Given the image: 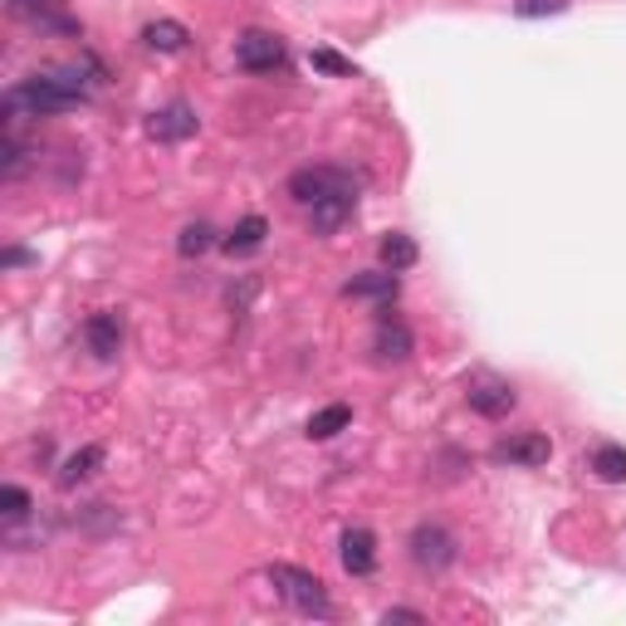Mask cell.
<instances>
[{
  "instance_id": "cell-1",
  "label": "cell",
  "mask_w": 626,
  "mask_h": 626,
  "mask_svg": "<svg viewBox=\"0 0 626 626\" xmlns=\"http://www.w3.org/2000/svg\"><path fill=\"white\" fill-rule=\"evenodd\" d=\"M88 98L84 68H45V74H29L0 98V113H5V127L15 133L25 117H45V113H68Z\"/></svg>"
},
{
  "instance_id": "cell-2",
  "label": "cell",
  "mask_w": 626,
  "mask_h": 626,
  "mask_svg": "<svg viewBox=\"0 0 626 626\" xmlns=\"http://www.w3.org/2000/svg\"><path fill=\"white\" fill-rule=\"evenodd\" d=\"M264 577H270V587L299 616H333L328 592H323V583L313 573H303V567H293V563H270V567H264Z\"/></svg>"
},
{
  "instance_id": "cell-3",
  "label": "cell",
  "mask_w": 626,
  "mask_h": 626,
  "mask_svg": "<svg viewBox=\"0 0 626 626\" xmlns=\"http://www.w3.org/2000/svg\"><path fill=\"white\" fill-rule=\"evenodd\" d=\"M358 196V181H352L342 166H299V172L289 176V196L303 205H318L328 201V196Z\"/></svg>"
},
{
  "instance_id": "cell-4",
  "label": "cell",
  "mask_w": 626,
  "mask_h": 626,
  "mask_svg": "<svg viewBox=\"0 0 626 626\" xmlns=\"http://www.w3.org/2000/svg\"><path fill=\"white\" fill-rule=\"evenodd\" d=\"M284 39L270 35V29H245L240 39H235V64L250 68V74H274V68H284Z\"/></svg>"
},
{
  "instance_id": "cell-5",
  "label": "cell",
  "mask_w": 626,
  "mask_h": 626,
  "mask_svg": "<svg viewBox=\"0 0 626 626\" xmlns=\"http://www.w3.org/2000/svg\"><path fill=\"white\" fill-rule=\"evenodd\" d=\"M10 15L35 29H49V35H78L84 29L68 15V0H10Z\"/></svg>"
},
{
  "instance_id": "cell-6",
  "label": "cell",
  "mask_w": 626,
  "mask_h": 626,
  "mask_svg": "<svg viewBox=\"0 0 626 626\" xmlns=\"http://www.w3.org/2000/svg\"><path fill=\"white\" fill-rule=\"evenodd\" d=\"M411 558H416V567H426V573H440V567L455 563V538L440 524H416L411 528Z\"/></svg>"
},
{
  "instance_id": "cell-7",
  "label": "cell",
  "mask_w": 626,
  "mask_h": 626,
  "mask_svg": "<svg viewBox=\"0 0 626 626\" xmlns=\"http://www.w3.org/2000/svg\"><path fill=\"white\" fill-rule=\"evenodd\" d=\"M548 455H553V440L543 436V430H518V436H504L494 446V460L499 465H524V470H534V465H548Z\"/></svg>"
},
{
  "instance_id": "cell-8",
  "label": "cell",
  "mask_w": 626,
  "mask_h": 626,
  "mask_svg": "<svg viewBox=\"0 0 626 626\" xmlns=\"http://www.w3.org/2000/svg\"><path fill=\"white\" fill-rule=\"evenodd\" d=\"M84 338H88V352L93 358H117L123 352V313H113V309H103V313H93V318L84 323Z\"/></svg>"
},
{
  "instance_id": "cell-9",
  "label": "cell",
  "mask_w": 626,
  "mask_h": 626,
  "mask_svg": "<svg viewBox=\"0 0 626 626\" xmlns=\"http://www.w3.org/2000/svg\"><path fill=\"white\" fill-rule=\"evenodd\" d=\"M338 558H342V567H348L352 577H367L372 567H377V538H372L367 528H348L342 543H338Z\"/></svg>"
},
{
  "instance_id": "cell-10",
  "label": "cell",
  "mask_w": 626,
  "mask_h": 626,
  "mask_svg": "<svg viewBox=\"0 0 626 626\" xmlns=\"http://www.w3.org/2000/svg\"><path fill=\"white\" fill-rule=\"evenodd\" d=\"M465 401H470V411L499 421V416H509V411H514L518 397H514V387H504V381H475V387L465 391Z\"/></svg>"
},
{
  "instance_id": "cell-11",
  "label": "cell",
  "mask_w": 626,
  "mask_h": 626,
  "mask_svg": "<svg viewBox=\"0 0 626 626\" xmlns=\"http://www.w3.org/2000/svg\"><path fill=\"white\" fill-rule=\"evenodd\" d=\"M147 133H152L156 142H186V137L196 133V113H191L186 103H166L162 113H152Z\"/></svg>"
},
{
  "instance_id": "cell-12",
  "label": "cell",
  "mask_w": 626,
  "mask_h": 626,
  "mask_svg": "<svg viewBox=\"0 0 626 626\" xmlns=\"http://www.w3.org/2000/svg\"><path fill=\"white\" fill-rule=\"evenodd\" d=\"M411 348H416V338H411L406 323L391 318V313H381V323H377V358L381 362H406Z\"/></svg>"
},
{
  "instance_id": "cell-13",
  "label": "cell",
  "mask_w": 626,
  "mask_h": 626,
  "mask_svg": "<svg viewBox=\"0 0 626 626\" xmlns=\"http://www.w3.org/2000/svg\"><path fill=\"white\" fill-rule=\"evenodd\" d=\"M142 45L152 49V54H181V49L191 45V29H186L181 20H152V25H142Z\"/></svg>"
},
{
  "instance_id": "cell-14",
  "label": "cell",
  "mask_w": 626,
  "mask_h": 626,
  "mask_svg": "<svg viewBox=\"0 0 626 626\" xmlns=\"http://www.w3.org/2000/svg\"><path fill=\"white\" fill-rule=\"evenodd\" d=\"M348 299H381V303H391L401 293V279H397V270H387V274H358V279H348Z\"/></svg>"
},
{
  "instance_id": "cell-15",
  "label": "cell",
  "mask_w": 626,
  "mask_h": 626,
  "mask_svg": "<svg viewBox=\"0 0 626 626\" xmlns=\"http://www.w3.org/2000/svg\"><path fill=\"white\" fill-rule=\"evenodd\" d=\"M352 205H358V196H328V201H318V205H309V225H313V235H328V230H338L342 221L352 215Z\"/></svg>"
},
{
  "instance_id": "cell-16",
  "label": "cell",
  "mask_w": 626,
  "mask_h": 626,
  "mask_svg": "<svg viewBox=\"0 0 626 626\" xmlns=\"http://www.w3.org/2000/svg\"><path fill=\"white\" fill-rule=\"evenodd\" d=\"M264 235H270L264 215H245V221L221 240V250L225 254H250V250H260V245H264Z\"/></svg>"
},
{
  "instance_id": "cell-17",
  "label": "cell",
  "mask_w": 626,
  "mask_h": 626,
  "mask_svg": "<svg viewBox=\"0 0 626 626\" xmlns=\"http://www.w3.org/2000/svg\"><path fill=\"white\" fill-rule=\"evenodd\" d=\"M98 465H103V446H84V450H74V455H68L64 465H59V475H54V479H59V489H74L78 479H88Z\"/></svg>"
},
{
  "instance_id": "cell-18",
  "label": "cell",
  "mask_w": 626,
  "mask_h": 626,
  "mask_svg": "<svg viewBox=\"0 0 626 626\" xmlns=\"http://www.w3.org/2000/svg\"><path fill=\"white\" fill-rule=\"evenodd\" d=\"M587 470L597 479H606V485H626V446H597Z\"/></svg>"
},
{
  "instance_id": "cell-19",
  "label": "cell",
  "mask_w": 626,
  "mask_h": 626,
  "mask_svg": "<svg viewBox=\"0 0 626 626\" xmlns=\"http://www.w3.org/2000/svg\"><path fill=\"white\" fill-rule=\"evenodd\" d=\"M348 421H352V406H342V401H333V406H323V411H313L309 416V440H333L338 430H348Z\"/></svg>"
},
{
  "instance_id": "cell-20",
  "label": "cell",
  "mask_w": 626,
  "mask_h": 626,
  "mask_svg": "<svg viewBox=\"0 0 626 626\" xmlns=\"http://www.w3.org/2000/svg\"><path fill=\"white\" fill-rule=\"evenodd\" d=\"M377 254H381V264H387V270H411V264H416V240H411V235H401V230H391V235H381V245H377Z\"/></svg>"
},
{
  "instance_id": "cell-21",
  "label": "cell",
  "mask_w": 626,
  "mask_h": 626,
  "mask_svg": "<svg viewBox=\"0 0 626 626\" xmlns=\"http://www.w3.org/2000/svg\"><path fill=\"white\" fill-rule=\"evenodd\" d=\"M211 245H215V230H211V225H205V221H191L181 235H176V250H181L186 260H196V254H205V250H211Z\"/></svg>"
},
{
  "instance_id": "cell-22",
  "label": "cell",
  "mask_w": 626,
  "mask_h": 626,
  "mask_svg": "<svg viewBox=\"0 0 626 626\" xmlns=\"http://www.w3.org/2000/svg\"><path fill=\"white\" fill-rule=\"evenodd\" d=\"M567 0H514L518 20H543V15H563Z\"/></svg>"
},
{
  "instance_id": "cell-23",
  "label": "cell",
  "mask_w": 626,
  "mask_h": 626,
  "mask_svg": "<svg viewBox=\"0 0 626 626\" xmlns=\"http://www.w3.org/2000/svg\"><path fill=\"white\" fill-rule=\"evenodd\" d=\"M313 68H323V74H338V78H358V68H352V59L333 54V49H313Z\"/></svg>"
},
{
  "instance_id": "cell-24",
  "label": "cell",
  "mask_w": 626,
  "mask_h": 626,
  "mask_svg": "<svg viewBox=\"0 0 626 626\" xmlns=\"http://www.w3.org/2000/svg\"><path fill=\"white\" fill-rule=\"evenodd\" d=\"M0 514H5V518H25L29 514V494H25V489H20V485L0 489Z\"/></svg>"
},
{
  "instance_id": "cell-25",
  "label": "cell",
  "mask_w": 626,
  "mask_h": 626,
  "mask_svg": "<svg viewBox=\"0 0 626 626\" xmlns=\"http://www.w3.org/2000/svg\"><path fill=\"white\" fill-rule=\"evenodd\" d=\"M29 260H35V254H29V250H20V245H10V250L0 254V264H5V270H15V264H29Z\"/></svg>"
},
{
  "instance_id": "cell-26",
  "label": "cell",
  "mask_w": 626,
  "mask_h": 626,
  "mask_svg": "<svg viewBox=\"0 0 626 626\" xmlns=\"http://www.w3.org/2000/svg\"><path fill=\"white\" fill-rule=\"evenodd\" d=\"M381 622H426V616L411 612V606H391V612H381Z\"/></svg>"
}]
</instances>
